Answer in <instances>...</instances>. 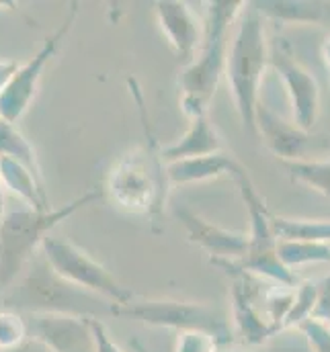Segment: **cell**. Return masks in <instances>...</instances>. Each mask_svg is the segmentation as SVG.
I'll use <instances>...</instances> for the list:
<instances>
[{"label": "cell", "mask_w": 330, "mask_h": 352, "mask_svg": "<svg viewBox=\"0 0 330 352\" xmlns=\"http://www.w3.org/2000/svg\"><path fill=\"white\" fill-rule=\"evenodd\" d=\"M224 352H247L245 349H230V351H224Z\"/></svg>", "instance_id": "e575fe53"}, {"label": "cell", "mask_w": 330, "mask_h": 352, "mask_svg": "<svg viewBox=\"0 0 330 352\" xmlns=\"http://www.w3.org/2000/svg\"><path fill=\"white\" fill-rule=\"evenodd\" d=\"M218 152H224L222 138L212 123L209 113H197L189 117V127L176 142L161 148V158L165 164H174L181 160L201 158Z\"/></svg>", "instance_id": "2e32d148"}, {"label": "cell", "mask_w": 330, "mask_h": 352, "mask_svg": "<svg viewBox=\"0 0 330 352\" xmlns=\"http://www.w3.org/2000/svg\"><path fill=\"white\" fill-rule=\"evenodd\" d=\"M232 274V332H236L247 344H262L265 340L279 334V330L265 318L260 307L252 301V293L247 285V274L226 268Z\"/></svg>", "instance_id": "5bb4252c"}, {"label": "cell", "mask_w": 330, "mask_h": 352, "mask_svg": "<svg viewBox=\"0 0 330 352\" xmlns=\"http://www.w3.org/2000/svg\"><path fill=\"white\" fill-rule=\"evenodd\" d=\"M111 316L140 322L154 328H168L178 332L187 330H205L220 338L222 344H228L234 336L228 318L214 305L197 301H178V299H144L130 301L125 305H113Z\"/></svg>", "instance_id": "52a82bcc"}, {"label": "cell", "mask_w": 330, "mask_h": 352, "mask_svg": "<svg viewBox=\"0 0 330 352\" xmlns=\"http://www.w3.org/2000/svg\"><path fill=\"white\" fill-rule=\"evenodd\" d=\"M0 154L27 164L35 175L41 176L37 154H35L31 142L14 127V123L2 121V119H0Z\"/></svg>", "instance_id": "603a6c76"}, {"label": "cell", "mask_w": 330, "mask_h": 352, "mask_svg": "<svg viewBox=\"0 0 330 352\" xmlns=\"http://www.w3.org/2000/svg\"><path fill=\"white\" fill-rule=\"evenodd\" d=\"M0 180H2L4 190L12 192L25 205L37 211H50V203L43 190V180L27 164L0 154Z\"/></svg>", "instance_id": "ac0fdd59"}, {"label": "cell", "mask_w": 330, "mask_h": 352, "mask_svg": "<svg viewBox=\"0 0 330 352\" xmlns=\"http://www.w3.org/2000/svg\"><path fill=\"white\" fill-rule=\"evenodd\" d=\"M269 68H273L287 92L291 121L310 131L320 113V85L316 76L296 58L291 45L285 39H277L269 50Z\"/></svg>", "instance_id": "9c48e42d"}, {"label": "cell", "mask_w": 330, "mask_h": 352, "mask_svg": "<svg viewBox=\"0 0 330 352\" xmlns=\"http://www.w3.org/2000/svg\"><path fill=\"white\" fill-rule=\"evenodd\" d=\"M41 250L50 268L74 287L105 299L109 305H125L134 301V293L130 289H125L103 264L90 258L72 242L48 236L41 242Z\"/></svg>", "instance_id": "ba28073f"}, {"label": "cell", "mask_w": 330, "mask_h": 352, "mask_svg": "<svg viewBox=\"0 0 330 352\" xmlns=\"http://www.w3.org/2000/svg\"><path fill=\"white\" fill-rule=\"evenodd\" d=\"M279 261L293 272L302 266L330 263V244L308 242V240H279Z\"/></svg>", "instance_id": "44dd1931"}, {"label": "cell", "mask_w": 330, "mask_h": 352, "mask_svg": "<svg viewBox=\"0 0 330 352\" xmlns=\"http://www.w3.org/2000/svg\"><path fill=\"white\" fill-rule=\"evenodd\" d=\"M14 311L23 314H62L79 318H99L103 311L111 314L105 299L74 287L72 283L58 276L45 261V266H35L25 276L21 287L8 301Z\"/></svg>", "instance_id": "8992f818"}, {"label": "cell", "mask_w": 330, "mask_h": 352, "mask_svg": "<svg viewBox=\"0 0 330 352\" xmlns=\"http://www.w3.org/2000/svg\"><path fill=\"white\" fill-rule=\"evenodd\" d=\"M247 170L238 160L228 156L226 152L201 156V158H191V160H181L174 164H166V178L168 184L181 186V184H193V182H207L220 176H232L240 178Z\"/></svg>", "instance_id": "e0dca14e"}, {"label": "cell", "mask_w": 330, "mask_h": 352, "mask_svg": "<svg viewBox=\"0 0 330 352\" xmlns=\"http://www.w3.org/2000/svg\"><path fill=\"white\" fill-rule=\"evenodd\" d=\"M300 287V285H298ZM298 287H283V285H269V289L262 295V307L260 311L265 318L279 330L283 332V322L291 311V305L296 301V291Z\"/></svg>", "instance_id": "cb8c5ba5"}, {"label": "cell", "mask_w": 330, "mask_h": 352, "mask_svg": "<svg viewBox=\"0 0 330 352\" xmlns=\"http://www.w3.org/2000/svg\"><path fill=\"white\" fill-rule=\"evenodd\" d=\"M250 6L262 16L277 23L291 25H318L327 19V6L322 2H300V0H258Z\"/></svg>", "instance_id": "d6986e66"}, {"label": "cell", "mask_w": 330, "mask_h": 352, "mask_svg": "<svg viewBox=\"0 0 330 352\" xmlns=\"http://www.w3.org/2000/svg\"><path fill=\"white\" fill-rule=\"evenodd\" d=\"M90 330H92V338H94V352H123L109 336L107 328L103 326V322L99 318H90Z\"/></svg>", "instance_id": "f1b7e54d"}, {"label": "cell", "mask_w": 330, "mask_h": 352, "mask_svg": "<svg viewBox=\"0 0 330 352\" xmlns=\"http://www.w3.org/2000/svg\"><path fill=\"white\" fill-rule=\"evenodd\" d=\"M17 70H19V64L14 60H0V92L8 85V80L14 76Z\"/></svg>", "instance_id": "1f68e13d"}, {"label": "cell", "mask_w": 330, "mask_h": 352, "mask_svg": "<svg viewBox=\"0 0 330 352\" xmlns=\"http://www.w3.org/2000/svg\"><path fill=\"white\" fill-rule=\"evenodd\" d=\"M220 344V338L205 330H187L176 334L172 352H218Z\"/></svg>", "instance_id": "4316f807"}, {"label": "cell", "mask_w": 330, "mask_h": 352, "mask_svg": "<svg viewBox=\"0 0 330 352\" xmlns=\"http://www.w3.org/2000/svg\"><path fill=\"white\" fill-rule=\"evenodd\" d=\"M29 336L54 352H94L90 320L62 314H25Z\"/></svg>", "instance_id": "4fadbf2b"}, {"label": "cell", "mask_w": 330, "mask_h": 352, "mask_svg": "<svg viewBox=\"0 0 330 352\" xmlns=\"http://www.w3.org/2000/svg\"><path fill=\"white\" fill-rule=\"evenodd\" d=\"M245 205L248 209V219H250V230H248V252L247 256L238 263H230V261H216L214 264L222 266V268H232L245 274H252L262 278L269 285H283V287H298L302 280L298 278V274L287 268L285 264L279 261L277 254V236L273 232L271 226V215L269 209L265 207L260 195L256 192L250 176L245 173L238 180Z\"/></svg>", "instance_id": "5b68a950"}, {"label": "cell", "mask_w": 330, "mask_h": 352, "mask_svg": "<svg viewBox=\"0 0 330 352\" xmlns=\"http://www.w3.org/2000/svg\"><path fill=\"white\" fill-rule=\"evenodd\" d=\"M29 338L27 318L21 311H0V352L10 351Z\"/></svg>", "instance_id": "484cf974"}, {"label": "cell", "mask_w": 330, "mask_h": 352, "mask_svg": "<svg viewBox=\"0 0 330 352\" xmlns=\"http://www.w3.org/2000/svg\"><path fill=\"white\" fill-rule=\"evenodd\" d=\"M285 166L296 182L330 199V160L304 158V160H296V162H285Z\"/></svg>", "instance_id": "7402d4cb"}, {"label": "cell", "mask_w": 330, "mask_h": 352, "mask_svg": "<svg viewBox=\"0 0 330 352\" xmlns=\"http://www.w3.org/2000/svg\"><path fill=\"white\" fill-rule=\"evenodd\" d=\"M154 14L158 21V27L174 50L176 60L185 66H189L205 39V19H201L191 4L187 2H156L154 4Z\"/></svg>", "instance_id": "8fae6325"}, {"label": "cell", "mask_w": 330, "mask_h": 352, "mask_svg": "<svg viewBox=\"0 0 330 352\" xmlns=\"http://www.w3.org/2000/svg\"><path fill=\"white\" fill-rule=\"evenodd\" d=\"M247 8L243 0L207 2L205 39L197 58L183 68L176 78L181 92V109L187 117L207 113L220 78L226 74V58L236 23Z\"/></svg>", "instance_id": "6da1fadb"}, {"label": "cell", "mask_w": 330, "mask_h": 352, "mask_svg": "<svg viewBox=\"0 0 330 352\" xmlns=\"http://www.w3.org/2000/svg\"><path fill=\"white\" fill-rule=\"evenodd\" d=\"M2 352H54L45 342L37 340V338H27L25 342H21L19 346L10 349V351H2Z\"/></svg>", "instance_id": "4dcf8cb0"}, {"label": "cell", "mask_w": 330, "mask_h": 352, "mask_svg": "<svg viewBox=\"0 0 330 352\" xmlns=\"http://www.w3.org/2000/svg\"><path fill=\"white\" fill-rule=\"evenodd\" d=\"M271 226L277 240H308L330 244V219H298L271 215Z\"/></svg>", "instance_id": "ffe728a7"}, {"label": "cell", "mask_w": 330, "mask_h": 352, "mask_svg": "<svg viewBox=\"0 0 330 352\" xmlns=\"http://www.w3.org/2000/svg\"><path fill=\"white\" fill-rule=\"evenodd\" d=\"M298 330L308 340L312 352H330V322L320 318H310Z\"/></svg>", "instance_id": "83f0119b"}, {"label": "cell", "mask_w": 330, "mask_h": 352, "mask_svg": "<svg viewBox=\"0 0 330 352\" xmlns=\"http://www.w3.org/2000/svg\"><path fill=\"white\" fill-rule=\"evenodd\" d=\"M314 318L330 322V272L318 283V303H316Z\"/></svg>", "instance_id": "f546056e"}, {"label": "cell", "mask_w": 330, "mask_h": 352, "mask_svg": "<svg viewBox=\"0 0 330 352\" xmlns=\"http://www.w3.org/2000/svg\"><path fill=\"white\" fill-rule=\"evenodd\" d=\"M316 303H318V283H312V280L300 283V287L296 291V301L291 305V311L283 322V330L300 328L306 320L314 318Z\"/></svg>", "instance_id": "d4e9b609"}, {"label": "cell", "mask_w": 330, "mask_h": 352, "mask_svg": "<svg viewBox=\"0 0 330 352\" xmlns=\"http://www.w3.org/2000/svg\"><path fill=\"white\" fill-rule=\"evenodd\" d=\"M269 50L265 19L247 2L226 58V80L234 98L240 123L248 135H256V109L260 102V87L269 68Z\"/></svg>", "instance_id": "7a4b0ae2"}, {"label": "cell", "mask_w": 330, "mask_h": 352, "mask_svg": "<svg viewBox=\"0 0 330 352\" xmlns=\"http://www.w3.org/2000/svg\"><path fill=\"white\" fill-rule=\"evenodd\" d=\"M320 58H322L324 66L330 70V35L322 41V45H320Z\"/></svg>", "instance_id": "d6a6232c"}, {"label": "cell", "mask_w": 330, "mask_h": 352, "mask_svg": "<svg viewBox=\"0 0 330 352\" xmlns=\"http://www.w3.org/2000/svg\"><path fill=\"white\" fill-rule=\"evenodd\" d=\"M174 217L183 226L187 240L199 246L201 250H205L212 263L216 261L238 263L247 256L248 234L245 232L220 228L183 205H174Z\"/></svg>", "instance_id": "7c38bea8"}, {"label": "cell", "mask_w": 330, "mask_h": 352, "mask_svg": "<svg viewBox=\"0 0 330 352\" xmlns=\"http://www.w3.org/2000/svg\"><path fill=\"white\" fill-rule=\"evenodd\" d=\"M256 133L262 138L265 146L283 162L304 160V152L308 148V131L300 129L291 119H283L273 113L269 107L258 102L256 109Z\"/></svg>", "instance_id": "9a60e30c"}, {"label": "cell", "mask_w": 330, "mask_h": 352, "mask_svg": "<svg viewBox=\"0 0 330 352\" xmlns=\"http://www.w3.org/2000/svg\"><path fill=\"white\" fill-rule=\"evenodd\" d=\"M168 186L166 164L154 140L146 148L125 152L107 176L109 199L119 209L138 215L158 213L165 205Z\"/></svg>", "instance_id": "3957f363"}, {"label": "cell", "mask_w": 330, "mask_h": 352, "mask_svg": "<svg viewBox=\"0 0 330 352\" xmlns=\"http://www.w3.org/2000/svg\"><path fill=\"white\" fill-rule=\"evenodd\" d=\"M4 186H2V180H0V223H2V217L6 213V201H4Z\"/></svg>", "instance_id": "836d02e7"}, {"label": "cell", "mask_w": 330, "mask_h": 352, "mask_svg": "<svg viewBox=\"0 0 330 352\" xmlns=\"http://www.w3.org/2000/svg\"><path fill=\"white\" fill-rule=\"evenodd\" d=\"M101 192L90 190L76 201L50 211H37L29 205L25 207H6V213L0 223V287H6L21 270L31 252L41 246L50 232L70 217L81 207L92 203Z\"/></svg>", "instance_id": "277c9868"}, {"label": "cell", "mask_w": 330, "mask_h": 352, "mask_svg": "<svg viewBox=\"0 0 330 352\" xmlns=\"http://www.w3.org/2000/svg\"><path fill=\"white\" fill-rule=\"evenodd\" d=\"M76 12H79V2H72V10H70L68 19L64 21V25L54 35H50L45 39V43L37 52V56H33L25 66H19L14 76L8 80L6 87L2 88V92H0V119L2 121L14 123L29 109V104L37 92V85H39V78L43 74V68L58 54L64 35L74 25Z\"/></svg>", "instance_id": "30bf717a"}]
</instances>
